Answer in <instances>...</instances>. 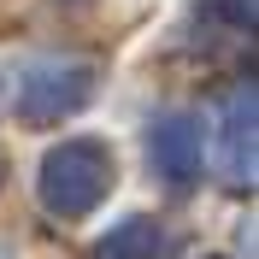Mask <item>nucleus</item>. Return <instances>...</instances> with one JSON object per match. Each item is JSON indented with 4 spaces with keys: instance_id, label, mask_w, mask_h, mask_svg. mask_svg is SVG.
I'll list each match as a JSON object with an SVG mask.
<instances>
[{
    "instance_id": "nucleus-1",
    "label": "nucleus",
    "mask_w": 259,
    "mask_h": 259,
    "mask_svg": "<svg viewBox=\"0 0 259 259\" xmlns=\"http://www.w3.org/2000/svg\"><path fill=\"white\" fill-rule=\"evenodd\" d=\"M112 183H118V159L95 136H71V142L48 147L41 165H35V200H41L48 218H65V224L89 218L112 194Z\"/></svg>"
},
{
    "instance_id": "nucleus-2",
    "label": "nucleus",
    "mask_w": 259,
    "mask_h": 259,
    "mask_svg": "<svg viewBox=\"0 0 259 259\" xmlns=\"http://www.w3.org/2000/svg\"><path fill=\"white\" fill-rule=\"evenodd\" d=\"M95 77H100V71H95L89 59H35V65H24L18 95H12L18 124L48 130V124L77 118L82 106L95 100Z\"/></svg>"
},
{
    "instance_id": "nucleus-3",
    "label": "nucleus",
    "mask_w": 259,
    "mask_h": 259,
    "mask_svg": "<svg viewBox=\"0 0 259 259\" xmlns=\"http://www.w3.org/2000/svg\"><path fill=\"white\" fill-rule=\"evenodd\" d=\"M147 159L171 189L200 183V118L194 112H159L147 124Z\"/></svg>"
},
{
    "instance_id": "nucleus-4",
    "label": "nucleus",
    "mask_w": 259,
    "mask_h": 259,
    "mask_svg": "<svg viewBox=\"0 0 259 259\" xmlns=\"http://www.w3.org/2000/svg\"><path fill=\"white\" fill-rule=\"evenodd\" d=\"M253 82H236L218 100V171L224 183H253Z\"/></svg>"
},
{
    "instance_id": "nucleus-5",
    "label": "nucleus",
    "mask_w": 259,
    "mask_h": 259,
    "mask_svg": "<svg viewBox=\"0 0 259 259\" xmlns=\"http://www.w3.org/2000/svg\"><path fill=\"white\" fill-rule=\"evenodd\" d=\"M165 253H171V236L159 218H124L118 230H106L95 259H165Z\"/></svg>"
}]
</instances>
